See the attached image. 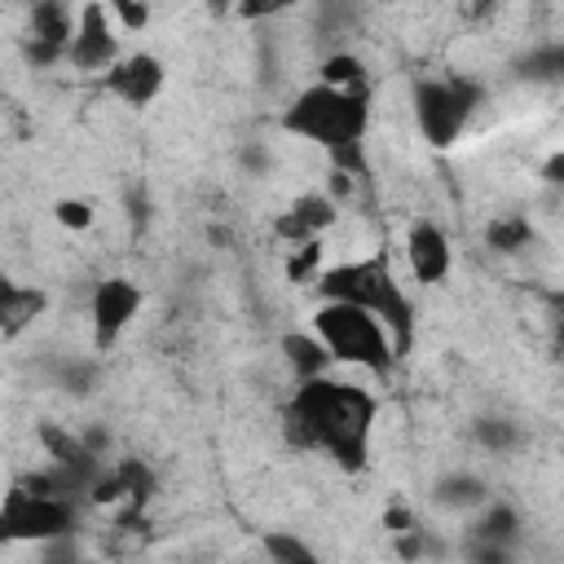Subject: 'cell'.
<instances>
[{"mask_svg":"<svg viewBox=\"0 0 564 564\" xmlns=\"http://www.w3.org/2000/svg\"><path fill=\"white\" fill-rule=\"evenodd\" d=\"M282 352H286L295 379H308V375H322V370L335 366L330 352H326V344H322L313 330H291V335H282Z\"/></svg>","mask_w":564,"mask_h":564,"instance_id":"14","label":"cell"},{"mask_svg":"<svg viewBox=\"0 0 564 564\" xmlns=\"http://www.w3.org/2000/svg\"><path fill=\"white\" fill-rule=\"evenodd\" d=\"M317 269H322V238L295 242V251L286 256V278H291V282H313Z\"/></svg>","mask_w":564,"mask_h":564,"instance_id":"21","label":"cell"},{"mask_svg":"<svg viewBox=\"0 0 564 564\" xmlns=\"http://www.w3.org/2000/svg\"><path fill=\"white\" fill-rule=\"evenodd\" d=\"M317 79H322V84H344V88H348V84H370V70H366L361 57H352V53H335V57L322 62Z\"/></svg>","mask_w":564,"mask_h":564,"instance_id":"16","label":"cell"},{"mask_svg":"<svg viewBox=\"0 0 564 564\" xmlns=\"http://www.w3.org/2000/svg\"><path fill=\"white\" fill-rule=\"evenodd\" d=\"M115 26L123 31H145L150 26V0H106Z\"/></svg>","mask_w":564,"mask_h":564,"instance_id":"23","label":"cell"},{"mask_svg":"<svg viewBox=\"0 0 564 564\" xmlns=\"http://www.w3.org/2000/svg\"><path fill=\"white\" fill-rule=\"evenodd\" d=\"M498 4H502V0H467V18H471V22H480V18H489Z\"/></svg>","mask_w":564,"mask_h":564,"instance_id":"25","label":"cell"},{"mask_svg":"<svg viewBox=\"0 0 564 564\" xmlns=\"http://www.w3.org/2000/svg\"><path fill=\"white\" fill-rule=\"evenodd\" d=\"M48 313V291L35 282H18L0 273V339L13 344L22 339L40 317Z\"/></svg>","mask_w":564,"mask_h":564,"instance_id":"11","label":"cell"},{"mask_svg":"<svg viewBox=\"0 0 564 564\" xmlns=\"http://www.w3.org/2000/svg\"><path fill=\"white\" fill-rule=\"evenodd\" d=\"M282 414L295 445L326 454L348 476L370 467V445L379 423V397L370 388L322 370V375L295 379V392L286 397Z\"/></svg>","mask_w":564,"mask_h":564,"instance_id":"1","label":"cell"},{"mask_svg":"<svg viewBox=\"0 0 564 564\" xmlns=\"http://www.w3.org/2000/svg\"><path fill=\"white\" fill-rule=\"evenodd\" d=\"M115 18L106 9V0H84L75 13V31L66 44V62L84 75H101L115 57H119V35H115Z\"/></svg>","mask_w":564,"mask_h":564,"instance_id":"8","label":"cell"},{"mask_svg":"<svg viewBox=\"0 0 564 564\" xmlns=\"http://www.w3.org/2000/svg\"><path fill=\"white\" fill-rule=\"evenodd\" d=\"M485 238H489V247H498V251H520V247L533 238V229H529L524 216H502V220L489 225Z\"/></svg>","mask_w":564,"mask_h":564,"instance_id":"20","label":"cell"},{"mask_svg":"<svg viewBox=\"0 0 564 564\" xmlns=\"http://www.w3.org/2000/svg\"><path fill=\"white\" fill-rule=\"evenodd\" d=\"M70 31H75V22H70V13H66L62 0H35L31 4V26H26V35H31V48H26L31 62H40V66L66 62Z\"/></svg>","mask_w":564,"mask_h":564,"instance_id":"12","label":"cell"},{"mask_svg":"<svg viewBox=\"0 0 564 564\" xmlns=\"http://www.w3.org/2000/svg\"><path fill=\"white\" fill-rule=\"evenodd\" d=\"M485 507V502H480ZM516 529H520V511L511 507V502H494V507H485V516L476 520V533L480 538H516Z\"/></svg>","mask_w":564,"mask_h":564,"instance_id":"18","label":"cell"},{"mask_svg":"<svg viewBox=\"0 0 564 564\" xmlns=\"http://www.w3.org/2000/svg\"><path fill=\"white\" fill-rule=\"evenodd\" d=\"M53 220L66 229V234H84V229H93V220H97V212H93V203L88 198H57L53 203Z\"/></svg>","mask_w":564,"mask_h":564,"instance_id":"19","label":"cell"},{"mask_svg":"<svg viewBox=\"0 0 564 564\" xmlns=\"http://www.w3.org/2000/svg\"><path fill=\"white\" fill-rule=\"evenodd\" d=\"M476 441H480L485 449H494V454H507V449L520 445V427H516L511 419H480V423H476Z\"/></svg>","mask_w":564,"mask_h":564,"instance_id":"22","label":"cell"},{"mask_svg":"<svg viewBox=\"0 0 564 564\" xmlns=\"http://www.w3.org/2000/svg\"><path fill=\"white\" fill-rule=\"evenodd\" d=\"M480 101H485V88L467 75H419L410 88L414 128L432 150L458 145V137L476 119Z\"/></svg>","mask_w":564,"mask_h":564,"instance_id":"5","label":"cell"},{"mask_svg":"<svg viewBox=\"0 0 564 564\" xmlns=\"http://www.w3.org/2000/svg\"><path fill=\"white\" fill-rule=\"evenodd\" d=\"M432 502H436V507H449V511H467V507L489 502V489H485V480L471 476V471H449V476H441V480L432 485Z\"/></svg>","mask_w":564,"mask_h":564,"instance_id":"15","label":"cell"},{"mask_svg":"<svg viewBox=\"0 0 564 564\" xmlns=\"http://www.w3.org/2000/svg\"><path fill=\"white\" fill-rule=\"evenodd\" d=\"M375 119V88L370 84H322L313 79L308 88H300L282 115L278 128L295 141H308L317 150L330 154L335 167L361 172V150H366V132Z\"/></svg>","mask_w":564,"mask_h":564,"instance_id":"2","label":"cell"},{"mask_svg":"<svg viewBox=\"0 0 564 564\" xmlns=\"http://www.w3.org/2000/svg\"><path fill=\"white\" fill-rule=\"evenodd\" d=\"M313 286H317V300H348V304H361L366 313H375V317L388 326L397 357L410 352V344H414V322H419V317H414V300H410L405 286L397 282V269H392L388 247H375V251L361 256V260H344V264L317 269Z\"/></svg>","mask_w":564,"mask_h":564,"instance_id":"3","label":"cell"},{"mask_svg":"<svg viewBox=\"0 0 564 564\" xmlns=\"http://www.w3.org/2000/svg\"><path fill=\"white\" fill-rule=\"evenodd\" d=\"M405 264L419 286H441L454 269V247L436 220H414L405 229Z\"/></svg>","mask_w":564,"mask_h":564,"instance_id":"10","label":"cell"},{"mask_svg":"<svg viewBox=\"0 0 564 564\" xmlns=\"http://www.w3.org/2000/svg\"><path fill=\"white\" fill-rule=\"evenodd\" d=\"M264 555H273L282 564H313L317 560V551L308 542H300L295 533H278V529L264 533Z\"/></svg>","mask_w":564,"mask_h":564,"instance_id":"17","label":"cell"},{"mask_svg":"<svg viewBox=\"0 0 564 564\" xmlns=\"http://www.w3.org/2000/svg\"><path fill=\"white\" fill-rule=\"evenodd\" d=\"M339 220V207H335V198H326V194H300L278 220H273V234L282 238V242H308V238H322L330 225Z\"/></svg>","mask_w":564,"mask_h":564,"instance_id":"13","label":"cell"},{"mask_svg":"<svg viewBox=\"0 0 564 564\" xmlns=\"http://www.w3.org/2000/svg\"><path fill=\"white\" fill-rule=\"evenodd\" d=\"M308 330L326 344L335 366H352V370H370V375H388L397 366V348L388 326L366 313L361 304L348 300H317Z\"/></svg>","mask_w":564,"mask_h":564,"instance_id":"4","label":"cell"},{"mask_svg":"<svg viewBox=\"0 0 564 564\" xmlns=\"http://www.w3.org/2000/svg\"><path fill=\"white\" fill-rule=\"evenodd\" d=\"M141 304H145V291H141L132 278H123V273L101 278V282L93 286V300H88L93 348H97V352H110V348L123 339V330L137 322Z\"/></svg>","mask_w":564,"mask_h":564,"instance_id":"7","label":"cell"},{"mask_svg":"<svg viewBox=\"0 0 564 564\" xmlns=\"http://www.w3.org/2000/svg\"><path fill=\"white\" fill-rule=\"evenodd\" d=\"M295 0H238V18L247 22H264V18H278L282 9H291Z\"/></svg>","mask_w":564,"mask_h":564,"instance_id":"24","label":"cell"},{"mask_svg":"<svg viewBox=\"0 0 564 564\" xmlns=\"http://www.w3.org/2000/svg\"><path fill=\"white\" fill-rule=\"evenodd\" d=\"M75 498L57 489H40L26 476L0 498V546L13 542H57L75 533Z\"/></svg>","mask_w":564,"mask_h":564,"instance_id":"6","label":"cell"},{"mask_svg":"<svg viewBox=\"0 0 564 564\" xmlns=\"http://www.w3.org/2000/svg\"><path fill=\"white\" fill-rule=\"evenodd\" d=\"M163 84H167V66H163V57H154V53H119V57L101 70V88H106L115 101H123L128 110L154 106L159 93H163Z\"/></svg>","mask_w":564,"mask_h":564,"instance_id":"9","label":"cell"}]
</instances>
